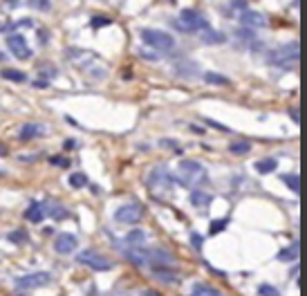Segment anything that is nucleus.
Here are the masks:
<instances>
[{"label": "nucleus", "instance_id": "obj_39", "mask_svg": "<svg viewBox=\"0 0 307 296\" xmlns=\"http://www.w3.org/2000/svg\"><path fill=\"white\" fill-rule=\"evenodd\" d=\"M229 7H231V9H240V12H242V9H247V2H244V0H233Z\"/></svg>", "mask_w": 307, "mask_h": 296}, {"label": "nucleus", "instance_id": "obj_10", "mask_svg": "<svg viewBox=\"0 0 307 296\" xmlns=\"http://www.w3.org/2000/svg\"><path fill=\"white\" fill-rule=\"evenodd\" d=\"M148 189H168V184L173 182L171 173H168L166 166H155V169L148 173Z\"/></svg>", "mask_w": 307, "mask_h": 296}, {"label": "nucleus", "instance_id": "obj_45", "mask_svg": "<svg viewBox=\"0 0 307 296\" xmlns=\"http://www.w3.org/2000/svg\"><path fill=\"white\" fill-rule=\"evenodd\" d=\"M7 2H9V5H16V2H18V0H7Z\"/></svg>", "mask_w": 307, "mask_h": 296}, {"label": "nucleus", "instance_id": "obj_2", "mask_svg": "<svg viewBox=\"0 0 307 296\" xmlns=\"http://www.w3.org/2000/svg\"><path fill=\"white\" fill-rule=\"evenodd\" d=\"M267 63L269 65H276V68H296L298 63V43L291 41V43H285V45L276 47L273 52L267 54Z\"/></svg>", "mask_w": 307, "mask_h": 296}, {"label": "nucleus", "instance_id": "obj_41", "mask_svg": "<svg viewBox=\"0 0 307 296\" xmlns=\"http://www.w3.org/2000/svg\"><path fill=\"white\" fill-rule=\"evenodd\" d=\"M290 115H291V122H294V123H298V122H301V117H298V110H296V108H291V110H290Z\"/></svg>", "mask_w": 307, "mask_h": 296}, {"label": "nucleus", "instance_id": "obj_12", "mask_svg": "<svg viewBox=\"0 0 307 296\" xmlns=\"http://www.w3.org/2000/svg\"><path fill=\"white\" fill-rule=\"evenodd\" d=\"M76 244H79L76 236H72V233H58L56 240H54V249L58 254H72L76 249Z\"/></svg>", "mask_w": 307, "mask_h": 296}, {"label": "nucleus", "instance_id": "obj_29", "mask_svg": "<svg viewBox=\"0 0 307 296\" xmlns=\"http://www.w3.org/2000/svg\"><path fill=\"white\" fill-rule=\"evenodd\" d=\"M280 180H283L285 184L290 186V189H291L294 193H298V191H301V180H298V175H296V173H287V175H283Z\"/></svg>", "mask_w": 307, "mask_h": 296}, {"label": "nucleus", "instance_id": "obj_15", "mask_svg": "<svg viewBox=\"0 0 307 296\" xmlns=\"http://www.w3.org/2000/svg\"><path fill=\"white\" fill-rule=\"evenodd\" d=\"M173 70H175V74L180 76V79H193V76L200 72V65L193 63V61H180Z\"/></svg>", "mask_w": 307, "mask_h": 296}, {"label": "nucleus", "instance_id": "obj_5", "mask_svg": "<svg viewBox=\"0 0 307 296\" xmlns=\"http://www.w3.org/2000/svg\"><path fill=\"white\" fill-rule=\"evenodd\" d=\"M50 280H52V274L47 272H34V274H27V276H18L16 280H14V285H16V290H38V287H45V285H50Z\"/></svg>", "mask_w": 307, "mask_h": 296}, {"label": "nucleus", "instance_id": "obj_33", "mask_svg": "<svg viewBox=\"0 0 307 296\" xmlns=\"http://www.w3.org/2000/svg\"><path fill=\"white\" fill-rule=\"evenodd\" d=\"M226 225H229V220H226V218H222V220H215L213 225H211V236H213V233H220L222 229H226Z\"/></svg>", "mask_w": 307, "mask_h": 296}, {"label": "nucleus", "instance_id": "obj_17", "mask_svg": "<svg viewBox=\"0 0 307 296\" xmlns=\"http://www.w3.org/2000/svg\"><path fill=\"white\" fill-rule=\"evenodd\" d=\"M25 218H27L29 222H43V218H45V207H43L41 202H32L27 207V211H25Z\"/></svg>", "mask_w": 307, "mask_h": 296}, {"label": "nucleus", "instance_id": "obj_36", "mask_svg": "<svg viewBox=\"0 0 307 296\" xmlns=\"http://www.w3.org/2000/svg\"><path fill=\"white\" fill-rule=\"evenodd\" d=\"M159 144H162V146H168V148H173V153L182 155V146H180V144H175V141H171V139H162Z\"/></svg>", "mask_w": 307, "mask_h": 296}, {"label": "nucleus", "instance_id": "obj_22", "mask_svg": "<svg viewBox=\"0 0 307 296\" xmlns=\"http://www.w3.org/2000/svg\"><path fill=\"white\" fill-rule=\"evenodd\" d=\"M278 166V162L273 159V157H267V159H260V162H256V171L260 175H267V173H273Z\"/></svg>", "mask_w": 307, "mask_h": 296}, {"label": "nucleus", "instance_id": "obj_19", "mask_svg": "<svg viewBox=\"0 0 307 296\" xmlns=\"http://www.w3.org/2000/svg\"><path fill=\"white\" fill-rule=\"evenodd\" d=\"M0 76L7 79V81H14V83H25L27 81V74H25L23 70H14V68H5V70L0 72Z\"/></svg>", "mask_w": 307, "mask_h": 296}, {"label": "nucleus", "instance_id": "obj_18", "mask_svg": "<svg viewBox=\"0 0 307 296\" xmlns=\"http://www.w3.org/2000/svg\"><path fill=\"white\" fill-rule=\"evenodd\" d=\"M144 243H146V231H141V229H133L126 236V247H144Z\"/></svg>", "mask_w": 307, "mask_h": 296}, {"label": "nucleus", "instance_id": "obj_6", "mask_svg": "<svg viewBox=\"0 0 307 296\" xmlns=\"http://www.w3.org/2000/svg\"><path fill=\"white\" fill-rule=\"evenodd\" d=\"M79 262L81 265H87L90 269H94V272H108V269H112V261H108L103 254H99V251L94 249H85L79 254Z\"/></svg>", "mask_w": 307, "mask_h": 296}, {"label": "nucleus", "instance_id": "obj_31", "mask_svg": "<svg viewBox=\"0 0 307 296\" xmlns=\"http://www.w3.org/2000/svg\"><path fill=\"white\" fill-rule=\"evenodd\" d=\"M29 7H32V9H38V12H50V0H29L27 2Z\"/></svg>", "mask_w": 307, "mask_h": 296}, {"label": "nucleus", "instance_id": "obj_30", "mask_svg": "<svg viewBox=\"0 0 307 296\" xmlns=\"http://www.w3.org/2000/svg\"><path fill=\"white\" fill-rule=\"evenodd\" d=\"M25 240H27V231H23V229L9 233V243H14V244H23Z\"/></svg>", "mask_w": 307, "mask_h": 296}, {"label": "nucleus", "instance_id": "obj_20", "mask_svg": "<svg viewBox=\"0 0 307 296\" xmlns=\"http://www.w3.org/2000/svg\"><path fill=\"white\" fill-rule=\"evenodd\" d=\"M278 261H283V262L298 261V243H291L290 247H285V249L278 254Z\"/></svg>", "mask_w": 307, "mask_h": 296}, {"label": "nucleus", "instance_id": "obj_34", "mask_svg": "<svg viewBox=\"0 0 307 296\" xmlns=\"http://www.w3.org/2000/svg\"><path fill=\"white\" fill-rule=\"evenodd\" d=\"M258 292H260L262 296H278V290H276L273 285H267V283H262L260 287H258Z\"/></svg>", "mask_w": 307, "mask_h": 296}, {"label": "nucleus", "instance_id": "obj_28", "mask_svg": "<svg viewBox=\"0 0 307 296\" xmlns=\"http://www.w3.org/2000/svg\"><path fill=\"white\" fill-rule=\"evenodd\" d=\"M68 184H70L72 189H83V186H87V175H83V173H70V177H68Z\"/></svg>", "mask_w": 307, "mask_h": 296}, {"label": "nucleus", "instance_id": "obj_40", "mask_svg": "<svg viewBox=\"0 0 307 296\" xmlns=\"http://www.w3.org/2000/svg\"><path fill=\"white\" fill-rule=\"evenodd\" d=\"M139 56L141 58H148V61H157V54L155 52H146V50H139Z\"/></svg>", "mask_w": 307, "mask_h": 296}, {"label": "nucleus", "instance_id": "obj_21", "mask_svg": "<svg viewBox=\"0 0 307 296\" xmlns=\"http://www.w3.org/2000/svg\"><path fill=\"white\" fill-rule=\"evenodd\" d=\"M191 292L193 294H200V296H220V290H215V287H211L206 283H193Z\"/></svg>", "mask_w": 307, "mask_h": 296}, {"label": "nucleus", "instance_id": "obj_4", "mask_svg": "<svg viewBox=\"0 0 307 296\" xmlns=\"http://www.w3.org/2000/svg\"><path fill=\"white\" fill-rule=\"evenodd\" d=\"M175 27L180 29V32H202V29L209 27V23H206V18L197 9L184 7L180 12V23H175Z\"/></svg>", "mask_w": 307, "mask_h": 296}, {"label": "nucleus", "instance_id": "obj_47", "mask_svg": "<svg viewBox=\"0 0 307 296\" xmlns=\"http://www.w3.org/2000/svg\"><path fill=\"white\" fill-rule=\"evenodd\" d=\"M2 175H5V173H2V171H0V177H2Z\"/></svg>", "mask_w": 307, "mask_h": 296}, {"label": "nucleus", "instance_id": "obj_16", "mask_svg": "<svg viewBox=\"0 0 307 296\" xmlns=\"http://www.w3.org/2000/svg\"><path fill=\"white\" fill-rule=\"evenodd\" d=\"M200 38H202V43H206V45H220V43L226 41V36L222 34V32H215V29L206 27L200 32Z\"/></svg>", "mask_w": 307, "mask_h": 296}, {"label": "nucleus", "instance_id": "obj_42", "mask_svg": "<svg viewBox=\"0 0 307 296\" xmlns=\"http://www.w3.org/2000/svg\"><path fill=\"white\" fill-rule=\"evenodd\" d=\"M191 130H193V133H195V135H204V130H202V128H200V126H195V123H193V126H191Z\"/></svg>", "mask_w": 307, "mask_h": 296}, {"label": "nucleus", "instance_id": "obj_3", "mask_svg": "<svg viewBox=\"0 0 307 296\" xmlns=\"http://www.w3.org/2000/svg\"><path fill=\"white\" fill-rule=\"evenodd\" d=\"M141 36V41L146 43L148 47H153L155 52L159 54H168V52H173V47H175V38L168 32H162V29H151V27H146L139 32Z\"/></svg>", "mask_w": 307, "mask_h": 296}, {"label": "nucleus", "instance_id": "obj_7", "mask_svg": "<svg viewBox=\"0 0 307 296\" xmlns=\"http://www.w3.org/2000/svg\"><path fill=\"white\" fill-rule=\"evenodd\" d=\"M144 218V209H141L139 204H121L119 209L115 211V220L121 222V225H137V222Z\"/></svg>", "mask_w": 307, "mask_h": 296}, {"label": "nucleus", "instance_id": "obj_44", "mask_svg": "<svg viewBox=\"0 0 307 296\" xmlns=\"http://www.w3.org/2000/svg\"><path fill=\"white\" fill-rule=\"evenodd\" d=\"M5 153H7V151H5V146H2V144H0V157H2V155H5Z\"/></svg>", "mask_w": 307, "mask_h": 296}, {"label": "nucleus", "instance_id": "obj_48", "mask_svg": "<svg viewBox=\"0 0 307 296\" xmlns=\"http://www.w3.org/2000/svg\"><path fill=\"white\" fill-rule=\"evenodd\" d=\"M171 2H175V0H171Z\"/></svg>", "mask_w": 307, "mask_h": 296}, {"label": "nucleus", "instance_id": "obj_13", "mask_svg": "<svg viewBox=\"0 0 307 296\" xmlns=\"http://www.w3.org/2000/svg\"><path fill=\"white\" fill-rule=\"evenodd\" d=\"M43 130L45 128L41 126V123H23L20 126V130H18V139L20 141H32V139H38V137H43Z\"/></svg>", "mask_w": 307, "mask_h": 296}, {"label": "nucleus", "instance_id": "obj_37", "mask_svg": "<svg viewBox=\"0 0 307 296\" xmlns=\"http://www.w3.org/2000/svg\"><path fill=\"white\" fill-rule=\"evenodd\" d=\"M41 72L45 74V79H52V76H56V68H54V65H41Z\"/></svg>", "mask_w": 307, "mask_h": 296}, {"label": "nucleus", "instance_id": "obj_25", "mask_svg": "<svg viewBox=\"0 0 307 296\" xmlns=\"http://www.w3.org/2000/svg\"><path fill=\"white\" fill-rule=\"evenodd\" d=\"M211 200H213V197H211L209 193L200 191V189H195V191L191 193V202L195 204V207H209V204H211Z\"/></svg>", "mask_w": 307, "mask_h": 296}, {"label": "nucleus", "instance_id": "obj_11", "mask_svg": "<svg viewBox=\"0 0 307 296\" xmlns=\"http://www.w3.org/2000/svg\"><path fill=\"white\" fill-rule=\"evenodd\" d=\"M240 23H242L244 27H249V29H260V27H267L269 20H267V16H265V14H260V12L242 9V12H240Z\"/></svg>", "mask_w": 307, "mask_h": 296}, {"label": "nucleus", "instance_id": "obj_27", "mask_svg": "<svg viewBox=\"0 0 307 296\" xmlns=\"http://www.w3.org/2000/svg\"><path fill=\"white\" fill-rule=\"evenodd\" d=\"M155 279L162 280L166 285H173V283H180V276L171 274V269H155Z\"/></svg>", "mask_w": 307, "mask_h": 296}, {"label": "nucleus", "instance_id": "obj_9", "mask_svg": "<svg viewBox=\"0 0 307 296\" xmlns=\"http://www.w3.org/2000/svg\"><path fill=\"white\" fill-rule=\"evenodd\" d=\"M7 47H9V52H12L16 58H20V61H27V58L32 56V50H29L25 36H20V34L7 36Z\"/></svg>", "mask_w": 307, "mask_h": 296}, {"label": "nucleus", "instance_id": "obj_46", "mask_svg": "<svg viewBox=\"0 0 307 296\" xmlns=\"http://www.w3.org/2000/svg\"><path fill=\"white\" fill-rule=\"evenodd\" d=\"M2 58H5V56H2V52H0V61H2Z\"/></svg>", "mask_w": 307, "mask_h": 296}, {"label": "nucleus", "instance_id": "obj_43", "mask_svg": "<svg viewBox=\"0 0 307 296\" xmlns=\"http://www.w3.org/2000/svg\"><path fill=\"white\" fill-rule=\"evenodd\" d=\"M38 36H41L43 45H45V43H47V32H45V29H41V32H38Z\"/></svg>", "mask_w": 307, "mask_h": 296}, {"label": "nucleus", "instance_id": "obj_1", "mask_svg": "<svg viewBox=\"0 0 307 296\" xmlns=\"http://www.w3.org/2000/svg\"><path fill=\"white\" fill-rule=\"evenodd\" d=\"M175 180H177V184L193 189V186H200L202 182H206V169L195 159H182Z\"/></svg>", "mask_w": 307, "mask_h": 296}, {"label": "nucleus", "instance_id": "obj_24", "mask_svg": "<svg viewBox=\"0 0 307 296\" xmlns=\"http://www.w3.org/2000/svg\"><path fill=\"white\" fill-rule=\"evenodd\" d=\"M249 151H251V144L244 139H238V141H231V144H229V153H231V155H247Z\"/></svg>", "mask_w": 307, "mask_h": 296}, {"label": "nucleus", "instance_id": "obj_32", "mask_svg": "<svg viewBox=\"0 0 307 296\" xmlns=\"http://www.w3.org/2000/svg\"><path fill=\"white\" fill-rule=\"evenodd\" d=\"M112 20L108 16H92V20H90V25H92L94 29H99V27H105V25H110Z\"/></svg>", "mask_w": 307, "mask_h": 296}, {"label": "nucleus", "instance_id": "obj_35", "mask_svg": "<svg viewBox=\"0 0 307 296\" xmlns=\"http://www.w3.org/2000/svg\"><path fill=\"white\" fill-rule=\"evenodd\" d=\"M50 164H52V166H65V169H68V166H70V159H65V157H50Z\"/></svg>", "mask_w": 307, "mask_h": 296}, {"label": "nucleus", "instance_id": "obj_14", "mask_svg": "<svg viewBox=\"0 0 307 296\" xmlns=\"http://www.w3.org/2000/svg\"><path fill=\"white\" fill-rule=\"evenodd\" d=\"M126 256L137 267H148V249H144V247H128Z\"/></svg>", "mask_w": 307, "mask_h": 296}, {"label": "nucleus", "instance_id": "obj_8", "mask_svg": "<svg viewBox=\"0 0 307 296\" xmlns=\"http://www.w3.org/2000/svg\"><path fill=\"white\" fill-rule=\"evenodd\" d=\"M148 267L153 269H173L175 267V258L173 254H168L166 249H148Z\"/></svg>", "mask_w": 307, "mask_h": 296}, {"label": "nucleus", "instance_id": "obj_23", "mask_svg": "<svg viewBox=\"0 0 307 296\" xmlns=\"http://www.w3.org/2000/svg\"><path fill=\"white\" fill-rule=\"evenodd\" d=\"M45 213L50 215V218H54V220H63V218H68V211L63 209V204H58V202H50V207L45 209Z\"/></svg>", "mask_w": 307, "mask_h": 296}, {"label": "nucleus", "instance_id": "obj_38", "mask_svg": "<svg viewBox=\"0 0 307 296\" xmlns=\"http://www.w3.org/2000/svg\"><path fill=\"white\" fill-rule=\"evenodd\" d=\"M191 244H193V249H202V236L200 233H191Z\"/></svg>", "mask_w": 307, "mask_h": 296}, {"label": "nucleus", "instance_id": "obj_26", "mask_svg": "<svg viewBox=\"0 0 307 296\" xmlns=\"http://www.w3.org/2000/svg\"><path fill=\"white\" fill-rule=\"evenodd\" d=\"M204 81L209 83V86H231V81L224 74H218V72H206L204 74Z\"/></svg>", "mask_w": 307, "mask_h": 296}]
</instances>
